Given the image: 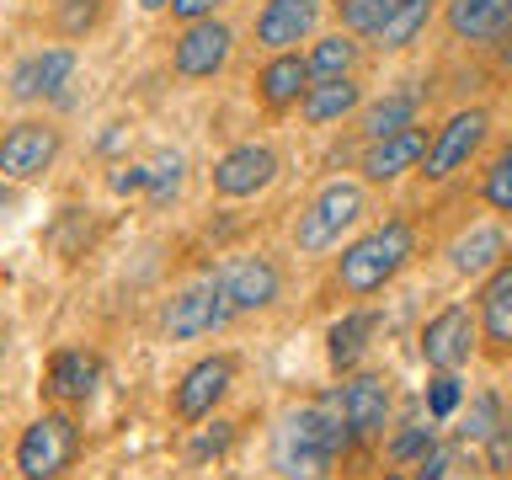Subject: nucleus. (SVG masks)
Returning <instances> with one entry per match:
<instances>
[{"instance_id":"1","label":"nucleus","mask_w":512,"mask_h":480,"mask_svg":"<svg viewBox=\"0 0 512 480\" xmlns=\"http://www.w3.org/2000/svg\"><path fill=\"white\" fill-rule=\"evenodd\" d=\"M411 256H416V230L406 219H384L336 256V283H342V294L368 299V294H379Z\"/></svg>"},{"instance_id":"2","label":"nucleus","mask_w":512,"mask_h":480,"mask_svg":"<svg viewBox=\"0 0 512 480\" xmlns=\"http://www.w3.org/2000/svg\"><path fill=\"white\" fill-rule=\"evenodd\" d=\"M336 448L326 438V427H320V411L315 400L299 411H288L278 432H272V470H278L283 480H320L331 470Z\"/></svg>"},{"instance_id":"3","label":"nucleus","mask_w":512,"mask_h":480,"mask_svg":"<svg viewBox=\"0 0 512 480\" xmlns=\"http://www.w3.org/2000/svg\"><path fill=\"white\" fill-rule=\"evenodd\" d=\"M80 454V427L70 411H43L16 438V475L22 480H59Z\"/></svg>"},{"instance_id":"4","label":"nucleus","mask_w":512,"mask_h":480,"mask_svg":"<svg viewBox=\"0 0 512 480\" xmlns=\"http://www.w3.org/2000/svg\"><path fill=\"white\" fill-rule=\"evenodd\" d=\"M363 219V187L358 182H326L310 198V208L299 214V224H294V246L299 251H326V246H336L342 240V230H352V224Z\"/></svg>"},{"instance_id":"5","label":"nucleus","mask_w":512,"mask_h":480,"mask_svg":"<svg viewBox=\"0 0 512 480\" xmlns=\"http://www.w3.org/2000/svg\"><path fill=\"white\" fill-rule=\"evenodd\" d=\"M491 134V112L486 107H464L454 112L443 128H432V144H427V160H422V176L427 182H443V176H454L459 166H470V155L486 144Z\"/></svg>"},{"instance_id":"6","label":"nucleus","mask_w":512,"mask_h":480,"mask_svg":"<svg viewBox=\"0 0 512 480\" xmlns=\"http://www.w3.org/2000/svg\"><path fill=\"white\" fill-rule=\"evenodd\" d=\"M230 320H235V304H230V294H224L219 278L192 283V288H182V294L166 304V336L171 342H192V336H208V331L230 326Z\"/></svg>"},{"instance_id":"7","label":"nucleus","mask_w":512,"mask_h":480,"mask_svg":"<svg viewBox=\"0 0 512 480\" xmlns=\"http://www.w3.org/2000/svg\"><path fill=\"white\" fill-rule=\"evenodd\" d=\"M480 342V320L464 310V304H443L438 315L422 326V363L438 368V374H459L464 363H470V352Z\"/></svg>"},{"instance_id":"8","label":"nucleus","mask_w":512,"mask_h":480,"mask_svg":"<svg viewBox=\"0 0 512 480\" xmlns=\"http://www.w3.org/2000/svg\"><path fill=\"white\" fill-rule=\"evenodd\" d=\"M59 150H64L59 128L27 118V123H16L11 134L0 139V176H6V182H38V176L54 171Z\"/></svg>"},{"instance_id":"9","label":"nucleus","mask_w":512,"mask_h":480,"mask_svg":"<svg viewBox=\"0 0 512 480\" xmlns=\"http://www.w3.org/2000/svg\"><path fill=\"white\" fill-rule=\"evenodd\" d=\"M235 54V32L219 22V16H203V22H187L182 38L171 43V70L182 80H214Z\"/></svg>"},{"instance_id":"10","label":"nucleus","mask_w":512,"mask_h":480,"mask_svg":"<svg viewBox=\"0 0 512 480\" xmlns=\"http://www.w3.org/2000/svg\"><path fill=\"white\" fill-rule=\"evenodd\" d=\"M235 384V358L230 352H214V358H198L182 374V384H176L171 406H176V422H203V416H214V406L224 400V390Z\"/></svg>"},{"instance_id":"11","label":"nucleus","mask_w":512,"mask_h":480,"mask_svg":"<svg viewBox=\"0 0 512 480\" xmlns=\"http://www.w3.org/2000/svg\"><path fill=\"white\" fill-rule=\"evenodd\" d=\"M278 182V150L272 144H235L214 160V192L219 198H256Z\"/></svg>"},{"instance_id":"12","label":"nucleus","mask_w":512,"mask_h":480,"mask_svg":"<svg viewBox=\"0 0 512 480\" xmlns=\"http://www.w3.org/2000/svg\"><path fill=\"white\" fill-rule=\"evenodd\" d=\"M320 22V0H267L256 11V43L267 54H288V48L310 43Z\"/></svg>"},{"instance_id":"13","label":"nucleus","mask_w":512,"mask_h":480,"mask_svg":"<svg viewBox=\"0 0 512 480\" xmlns=\"http://www.w3.org/2000/svg\"><path fill=\"white\" fill-rule=\"evenodd\" d=\"M219 283H224V294H230L235 315H246V310H267V304L283 294V272L272 267L267 256H235V262L219 272Z\"/></svg>"},{"instance_id":"14","label":"nucleus","mask_w":512,"mask_h":480,"mask_svg":"<svg viewBox=\"0 0 512 480\" xmlns=\"http://www.w3.org/2000/svg\"><path fill=\"white\" fill-rule=\"evenodd\" d=\"M427 144H432V134L427 128H400V134H390V139H368V150H363V176L368 182H395V176H406V171H416L427 160Z\"/></svg>"},{"instance_id":"15","label":"nucleus","mask_w":512,"mask_h":480,"mask_svg":"<svg viewBox=\"0 0 512 480\" xmlns=\"http://www.w3.org/2000/svg\"><path fill=\"white\" fill-rule=\"evenodd\" d=\"M310 86H315V75H310V59H304L299 48H288V54H272V59L262 64V75H256V96H262L272 112L299 107Z\"/></svg>"},{"instance_id":"16","label":"nucleus","mask_w":512,"mask_h":480,"mask_svg":"<svg viewBox=\"0 0 512 480\" xmlns=\"http://www.w3.org/2000/svg\"><path fill=\"white\" fill-rule=\"evenodd\" d=\"M448 32L459 43H502L512 32V0H448Z\"/></svg>"},{"instance_id":"17","label":"nucleus","mask_w":512,"mask_h":480,"mask_svg":"<svg viewBox=\"0 0 512 480\" xmlns=\"http://www.w3.org/2000/svg\"><path fill=\"white\" fill-rule=\"evenodd\" d=\"M480 342H486L496 358L512 352V262H502L480 288Z\"/></svg>"},{"instance_id":"18","label":"nucleus","mask_w":512,"mask_h":480,"mask_svg":"<svg viewBox=\"0 0 512 480\" xmlns=\"http://www.w3.org/2000/svg\"><path fill=\"white\" fill-rule=\"evenodd\" d=\"M342 406H347V422L358 438H379L384 422H390V384L379 374H352L342 384Z\"/></svg>"},{"instance_id":"19","label":"nucleus","mask_w":512,"mask_h":480,"mask_svg":"<svg viewBox=\"0 0 512 480\" xmlns=\"http://www.w3.org/2000/svg\"><path fill=\"white\" fill-rule=\"evenodd\" d=\"M507 256V235L502 224H470L464 235H454V246H448V267L459 272V278H480V272H496Z\"/></svg>"},{"instance_id":"20","label":"nucleus","mask_w":512,"mask_h":480,"mask_svg":"<svg viewBox=\"0 0 512 480\" xmlns=\"http://www.w3.org/2000/svg\"><path fill=\"white\" fill-rule=\"evenodd\" d=\"M363 107V86L352 75H336V80H315L310 91H304V123H315V128H326V123H342L347 112H358Z\"/></svg>"},{"instance_id":"21","label":"nucleus","mask_w":512,"mask_h":480,"mask_svg":"<svg viewBox=\"0 0 512 480\" xmlns=\"http://www.w3.org/2000/svg\"><path fill=\"white\" fill-rule=\"evenodd\" d=\"M374 310H347L336 326L326 331V358L336 374H352V368L363 363V352H368V336H374Z\"/></svg>"},{"instance_id":"22","label":"nucleus","mask_w":512,"mask_h":480,"mask_svg":"<svg viewBox=\"0 0 512 480\" xmlns=\"http://www.w3.org/2000/svg\"><path fill=\"white\" fill-rule=\"evenodd\" d=\"M96 379H102V363H96L91 352L64 347V352H54V363H48V390L59 400H91Z\"/></svg>"},{"instance_id":"23","label":"nucleus","mask_w":512,"mask_h":480,"mask_svg":"<svg viewBox=\"0 0 512 480\" xmlns=\"http://www.w3.org/2000/svg\"><path fill=\"white\" fill-rule=\"evenodd\" d=\"M416 112H422V91H390V96H379V102L363 107L358 128H363V139H390V134L416 123Z\"/></svg>"},{"instance_id":"24","label":"nucleus","mask_w":512,"mask_h":480,"mask_svg":"<svg viewBox=\"0 0 512 480\" xmlns=\"http://www.w3.org/2000/svg\"><path fill=\"white\" fill-rule=\"evenodd\" d=\"M432 22V0H395L390 22L374 32V48L379 54H400V48H411L422 38V27Z\"/></svg>"},{"instance_id":"25","label":"nucleus","mask_w":512,"mask_h":480,"mask_svg":"<svg viewBox=\"0 0 512 480\" xmlns=\"http://www.w3.org/2000/svg\"><path fill=\"white\" fill-rule=\"evenodd\" d=\"M358 54H363V48H358V32L342 27V32L315 38L304 59H310V75H315V80H336V75H352V70H358Z\"/></svg>"},{"instance_id":"26","label":"nucleus","mask_w":512,"mask_h":480,"mask_svg":"<svg viewBox=\"0 0 512 480\" xmlns=\"http://www.w3.org/2000/svg\"><path fill=\"white\" fill-rule=\"evenodd\" d=\"M507 422V406H502V395H475V406L470 411H464V422H459V438L464 443H486L491 438V432L496 427H502Z\"/></svg>"},{"instance_id":"27","label":"nucleus","mask_w":512,"mask_h":480,"mask_svg":"<svg viewBox=\"0 0 512 480\" xmlns=\"http://www.w3.org/2000/svg\"><path fill=\"white\" fill-rule=\"evenodd\" d=\"M70 75H75V48L70 43H54L38 54V96H64Z\"/></svg>"},{"instance_id":"28","label":"nucleus","mask_w":512,"mask_h":480,"mask_svg":"<svg viewBox=\"0 0 512 480\" xmlns=\"http://www.w3.org/2000/svg\"><path fill=\"white\" fill-rule=\"evenodd\" d=\"M336 11H342V27L358 32V38H374V32L390 22L395 0H336Z\"/></svg>"},{"instance_id":"29","label":"nucleus","mask_w":512,"mask_h":480,"mask_svg":"<svg viewBox=\"0 0 512 480\" xmlns=\"http://www.w3.org/2000/svg\"><path fill=\"white\" fill-rule=\"evenodd\" d=\"M107 0H54V22L64 38H86V32L102 22Z\"/></svg>"},{"instance_id":"30","label":"nucleus","mask_w":512,"mask_h":480,"mask_svg":"<svg viewBox=\"0 0 512 480\" xmlns=\"http://www.w3.org/2000/svg\"><path fill=\"white\" fill-rule=\"evenodd\" d=\"M480 198H486V208H496V214H512V144L491 160L486 182H480Z\"/></svg>"},{"instance_id":"31","label":"nucleus","mask_w":512,"mask_h":480,"mask_svg":"<svg viewBox=\"0 0 512 480\" xmlns=\"http://www.w3.org/2000/svg\"><path fill=\"white\" fill-rule=\"evenodd\" d=\"M182 171H187V160L176 155V150H166V155H160L155 166H150V203H155V208L171 203L176 192H182Z\"/></svg>"},{"instance_id":"32","label":"nucleus","mask_w":512,"mask_h":480,"mask_svg":"<svg viewBox=\"0 0 512 480\" xmlns=\"http://www.w3.org/2000/svg\"><path fill=\"white\" fill-rule=\"evenodd\" d=\"M459 400H464L459 374H438V379L427 384V416H432V422H448V416L459 411Z\"/></svg>"},{"instance_id":"33","label":"nucleus","mask_w":512,"mask_h":480,"mask_svg":"<svg viewBox=\"0 0 512 480\" xmlns=\"http://www.w3.org/2000/svg\"><path fill=\"white\" fill-rule=\"evenodd\" d=\"M230 443H235V427H230V422H214V427H203L198 438L187 443V459H192V464H203V459L224 454V448H230Z\"/></svg>"},{"instance_id":"34","label":"nucleus","mask_w":512,"mask_h":480,"mask_svg":"<svg viewBox=\"0 0 512 480\" xmlns=\"http://www.w3.org/2000/svg\"><path fill=\"white\" fill-rule=\"evenodd\" d=\"M427 448H432V427H406V432L390 443V459H395V464H416Z\"/></svg>"},{"instance_id":"35","label":"nucleus","mask_w":512,"mask_h":480,"mask_svg":"<svg viewBox=\"0 0 512 480\" xmlns=\"http://www.w3.org/2000/svg\"><path fill=\"white\" fill-rule=\"evenodd\" d=\"M486 464H491V475H507L512 470V416L486 438Z\"/></svg>"},{"instance_id":"36","label":"nucleus","mask_w":512,"mask_h":480,"mask_svg":"<svg viewBox=\"0 0 512 480\" xmlns=\"http://www.w3.org/2000/svg\"><path fill=\"white\" fill-rule=\"evenodd\" d=\"M11 96H16V102H38V54L22 59L11 70Z\"/></svg>"},{"instance_id":"37","label":"nucleus","mask_w":512,"mask_h":480,"mask_svg":"<svg viewBox=\"0 0 512 480\" xmlns=\"http://www.w3.org/2000/svg\"><path fill=\"white\" fill-rule=\"evenodd\" d=\"M443 475H448V448H438V443H432L427 454L411 464V480H443Z\"/></svg>"},{"instance_id":"38","label":"nucleus","mask_w":512,"mask_h":480,"mask_svg":"<svg viewBox=\"0 0 512 480\" xmlns=\"http://www.w3.org/2000/svg\"><path fill=\"white\" fill-rule=\"evenodd\" d=\"M166 11L187 27V22H203V16H214V11H219V0H171Z\"/></svg>"},{"instance_id":"39","label":"nucleus","mask_w":512,"mask_h":480,"mask_svg":"<svg viewBox=\"0 0 512 480\" xmlns=\"http://www.w3.org/2000/svg\"><path fill=\"white\" fill-rule=\"evenodd\" d=\"M112 192H150V166H123L112 176Z\"/></svg>"},{"instance_id":"40","label":"nucleus","mask_w":512,"mask_h":480,"mask_svg":"<svg viewBox=\"0 0 512 480\" xmlns=\"http://www.w3.org/2000/svg\"><path fill=\"white\" fill-rule=\"evenodd\" d=\"M139 6H144V11H166L171 0H139Z\"/></svg>"},{"instance_id":"41","label":"nucleus","mask_w":512,"mask_h":480,"mask_svg":"<svg viewBox=\"0 0 512 480\" xmlns=\"http://www.w3.org/2000/svg\"><path fill=\"white\" fill-rule=\"evenodd\" d=\"M502 59H507V70H512V32H507V48H502Z\"/></svg>"},{"instance_id":"42","label":"nucleus","mask_w":512,"mask_h":480,"mask_svg":"<svg viewBox=\"0 0 512 480\" xmlns=\"http://www.w3.org/2000/svg\"><path fill=\"white\" fill-rule=\"evenodd\" d=\"M6 208H11V192H6V187H0V214H6Z\"/></svg>"},{"instance_id":"43","label":"nucleus","mask_w":512,"mask_h":480,"mask_svg":"<svg viewBox=\"0 0 512 480\" xmlns=\"http://www.w3.org/2000/svg\"><path fill=\"white\" fill-rule=\"evenodd\" d=\"M384 480H406V475H384Z\"/></svg>"}]
</instances>
